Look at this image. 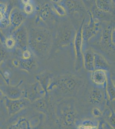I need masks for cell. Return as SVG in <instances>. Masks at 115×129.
Here are the masks:
<instances>
[{"label": "cell", "mask_w": 115, "mask_h": 129, "mask_svg": "<svg viewBox=\"0 0 115 129\" xmlns=\"http://www.w3.org/2000/svg\"><path fill=\"white\" fill-rule=\"evenodd\" d=\"M7 129H31L29 123L25 118H20Z\"/></svg>", "instance_id": "cell-16"}, {"label": "cell", "mask_w": 115, "mask_h": 129, "mask_svg": "<svg viewBox=\"0 0 115 129\" xmlns=\"http://www.w3.org/2000/svg\"><path fill=\"white\" fill-rule=\"evenodd\" d=\"M97 126L95 123L90 120H86L79 126L78 129H97Z\"/></svg>", "instance_id": "cell-19"}, {"label": "cell", "mask_w": 115, "mask_h": 129, "mask_svg": "<svg viewBox=\"0 0 115 129\" xmlns=\"http://www.w3.org/2000/svg\"><path fill=\"white\" fill-rule=\"evenodd\" d=\"M95 70L106 71L109 68V63L104 57L98 53H94Z\"/></svg>", "instance_id": "cell-8"}, {"label": "cell", "mask_w": 115, "mask_h": 129, "mask_svg": "<svg viewBox=\"0 0 115 129\" xmlns=\"http://www.w3.org/2000/svg\"><path fill=\"white\" fill-rule=\"evenodd\" d=\"M97 8L103 12L109 13L112 10V5L109 1H96Z\"/></svg>", "instance_id": "cell-15"}, {"label": "cell", "mask_w": 115, "mask_h": 129, "mask_svg": "<svg viewBox=\"0 0 115 129\" xmlns=\"http://www.w3.org/2000/svg\"><path fill=\"white\" fill-rule=\"evenodd\" d=\"M28 34L25 27L20 26L15 32L14 39L21 48L25 49L28 45Z\"/></svg>", "instance_id": "cell-4"}, {"label": "cell", "mask_w": 115, "mask_h": 129, "mask_svg": "<svg viewBox=\"0 0 115 129\" xmlns=\"http://www.w3.org/2000/svg\"><path fill=\"white\" fill-rule=\"evenodd\" d=\"M52 44V34L46 28H33L28 34V45L36 56L42 57L47 54Z\"/></svg>", "instance_id": "cell-1"}, {"label": "cell", "mask_w": 115, "mask_h": 129, "mask_svg": "<svg viewBox=\"0 0 115 129\" xmlns=\"http://www.w3.org/2000/svg\"><path fill=\"white\" fill-rule=\"evenodd\" d=\"M10 19V22L13 26L19 27L25 20V16L19 9L15 8L11 12Z\"/></svg>", "instance_id": "cell-6"}, {"label": "cell", "mask_w": 115, "mask_h": 129, "mask_svg": "<svg viewBox=\"0 0 115 129\" xmlns=\"http://www.w3.org/2000/svg\"><path fill=\"white\" fill-rule=\"evenodd\" d=\"M4 94L6 97L10 100H17L22 98L23 95V91L18 86L7 87L5 89Z\"/></svg>", "instance_id": "cell-7"}, {"label": "cell", "mask_w": 115, "mask_h": 129, "mask_svg": "<svg viewBox=\"0 0 115 129\" xmlns=\"http://www.w3.org/2000/svg\"><path fill=\"white\" fill-rule=\"evenodd\" d=\"M74 112L72 110L66 111L62 115V121L66 126H71L75 120Z\"/></svg>", "instance_id": "cell-13"}, {"label": "cell", "mask_w": 115, "mask_h": 129, "mask_svg": "<svg viewBox=\"0 0 115 129\" xmlns=\"http://www.w3.org/2000/svg\"><path fill=\"white\" fill-rule=\"evenodd\" d=\"M99 129H102V127H100Z\"/></svg>", "instance_id": "cell-29"}, {"label": "cell", "mask_w": 115, "mask_h": 129, "mask_svg": "<svg viewBox=\"0 0 115 129\" xmlns=\"http://www.w3.org/2000/svg\"><path fill=\"white\" fill-rule=\"evenodd\" d=\"M82 35L81 28H80L78 32L77 33V35L76 36L75 39V48H76V52L77 54V57L79 58L80 61L81 59V45H82Z\"/></svg>", "instance_id": "cell-17"}, {"label": "cell", "mask_w": 115, "mask_h": 129, "mask_svg": "<svg viewBox=\"0 0 115 129\" xmlns=\"http://www.w3.org/2000/svg\"><path fill=\"white\" fill-rule=\"evenodd\" d=\"M66 7L70 11H71L78 8V5L74 1H67L65 2Z\"/></svg>", "instance_id": "cell-21"}, {"label": "cell", "mask_w": 115, "mask_h": 129, "mask_svg": "<svg viewBox=\"0 0 115 129\" xmlns=\"http://www.w3.org/2000/svg\"><path fill=\"white\" fill-rule=\"evenodd\" d=\"M34 8L33 5L30 3L27 5H25L24 7V10L25 13L30 14L32 13L34 11Z\"/></svg>", "instance_id": "cell-22"}, {"label": "cell", "mask_w": 115, "mask_h": 129, "mask_svg": "<svg viewBox=\"0 0 115 129\" xmlns=\"http://www.w3.org/2000/svg\"><path fill=\"white\" fill-rule=\"evenodd\" d=\"M6 45L9 48H12L15 44V41L13 38H8L6 41Z\"/></svg>", "instance_id": "cell-23"}, {"label": "cell", "mask_w": 115, "mask_h": 129, "mask_svg": "<svg viewBox=\"0 0 115 129\" xmlns=\"http://www.w3.org/2000/svg\"><path fill=\"white\" fill-rule=\"evenodd\" d=\"M5 102L8 114L10 116H12L23 109L30 101L26 98H21L17 100H10L6 97Z\"/></svg>", "instance_id": "cell-2"}, {"label": "cell", "mask_w": 115, "mask_h": 129, "mask_svg": "<svg viewBox=\"0 0 115 129\" xmlns=\"http://www.w3.org/2000/svg\"><path fill=\"white\" fill-rule=\"evenodd\" d=\"M5 98H6V96H5L4 93L1 89L0 88V102L3 101V100H5Z\"/></svg>", "instance_id": "cell-26"}, {"label": "cell", "mask_w": 115, "mask_h": 129, "mask_svg": "<svg viewBox=\"0 0 115 129\" xmlns=\"http://www.w3.org/2000/svg\"><path fill=\"white\" fill-rule=\"evenodd\" d=\"M94 53L92 50H88L83 55V62L85 68L89 71L93 72L95 70Z\"/></svg>", "instance_id": "cell-9"}, {"label": "cell", "mask_w": 115, "mask_h": 129, "mask_svg": "<svg viewBox=\"0 0 115 129\" xmlns=\"http://www.w3.org/2000/svg\"><path fill=\"white\" fill-rule=\"evenodd\" d=\"M22 2L23 3L24 5L30 3V1H22Z\"/></svg>", "instance_id": "cell-28"}, {"label": "cell", "mask_w": 115, "mask_h": 129, "mask_svg": "<svg viewBox=\"0 0 115 129\" xmlns=\"http://www.w3.org/2000/svg\"><path fill=\"white\" fill-rule=\"evenodd\" d=\"M112 30H111V28L109 27L106 28L103 31L102 35V42L105 46L108 48H112L114 44L112 40Z\"/></svg>", "instance_id": "cell-12"}, {"label": "cell", "mask_w": 115, "mask_h": 129, "mask_svg": "<svg viewBox=\"0 0 115 129\" xmlns=\"http://www.w3.org/2000/svg\"><path fill=\"white\" fill-rule=\"evenodd\" d=\"M103 99V94L102 91L98 88H94L91 91L89 95V102L93 104H98Z\"/></svg>", "instance_id": "cell-10"}, {"label": "cell", "mask_w": 115, "mask_h": 129, "mask_svg": "<svg viewBox=\"0 0 115 129\" xmlns=\"http://www.w3.org/2000/svg\"><path fill=\"white\" fill-rule=\"evenodd\" d=\"M5 18L4 15H3V13H2V12H0V22L3 20V19Z\"/></svg>", "instance_id": "cell-27"}, {"label": "cell", "mask_w": 115, "mask_h": 129, "mask_svg": "<svg viewBox=\"0 0 115 129\" xmlns=\"http://www.w3.org/2000/svg\"><path fill=\"white\" fill-rule=\"evenodd\" d=\"M73 31L71 27L64 26L61 28L58 33V42L62 45H66L69 44L73 38Z\"/></svg>", "instance_id": "cell-3"}, {"label": "cell", "mask_w": 115, "mask_h": 129, "mask_svg": "<svg viewBox=\"0 0 115 129\" xmlns=\"http://www.w3.org/2000/svg\"><path fill=\"white\" fill-rule=\"evenodd\" d=\"M52 10L50 5L46 4L43 6L40 12V17L44 21H47L50 19L52 16Z\"/></svg>", "instance_id": "cell-14"}, {"label": "cell", "mask_w": 115, "mask_h": 129, "mask_svg": "<svg viewBox=\"0 0 115 129\" xmlns=\"http://www.w3.org/2000/svg\"><path fill=\"white\" fill-rule=\"evenodd\" d=\"M20 64L23 69L27 70H29L34 66V62L32 59H25L21 62Z\"/></svg>", "instance_id": "cell-20"}, {"label": "cell", "mask_w": 115, "mask_h": 129, "mask_svg": "<svg viewBox=\"0 0 115 129\" xmlns=\"http://www.w3.org/2000/svg\"><path fill=\"white\" fill-rule=\"evenodd\" d=\"M107 75L106 71L95 70L91 75V79L94 83L98 86H103L107 81Z\"/></svg>", "instance_id": "cell-5"}, {"label": "cell", "mask_w": 115, "mask_h": 129, "mask_svg": "<svg viewBox=\"0 0 115 129\" xmlns=\"http://www.w3.org/2000/svg\"><path fill=\"white\" fill-rule=\"evenodd\" d=\"M59 85L63 90L71 91L76 87V82L73 78H67L61 79L59 82Z\"/></svg>", "instance_id": "cell-11"}, {"label": "cell", "mask_w": 115, "mask_h": 129, "mask_svg": "<svg viewBox=\"0 0 115 129\" xmlns=\"http://www.w3.org/2000/svg\"><path fill=\"white\" fill-rule=\"evenodd\" d=\"M53 8L55 13L60 16H64L66 14L65 9L61 5L57 3H54L53 4Z\"/></svg>", "instance_id": "cell-18"}, {"label": "cell", "mask_w": 115, "mask_h": 129, "mask_svg": "<svg viewBox=\"0 0 115 129\" xmlns=\"http://www.w3.org/2000/svg\"><path fill=\"white\" fill-rule=\"evenodd\" d=\"M92 113L94 115V116L96 117H99L101 116V111L99 109L95 108L93 109L92 111Z\"/></svg>", "instance_id": "cell-25"}, {"label": "cell", "mask_w": 115, "mask_h": 129, "mask_svg": "<svg viewBox=\"0 0 115 129\" xmlns=\"http://www.w3.org/2000/svg\"><path fill=\"white\" fill-rule=\"evenodd\" d=\"M22 56L25 59H30L31 54V52L29 51V50H25L23 53Z\"/></svg>", "instance_id": "cell-24"}]
</instances>
